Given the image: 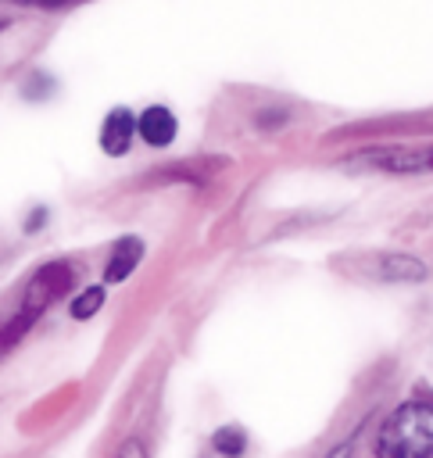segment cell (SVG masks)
<instances>
[{"label":"cell","mask_w":433,"mask_h":458,"mask_svg":"<svg viewBox=\"0 0 433 458\" xmlns=\"http://www.w3.org/2000/svg\"><path fill=\"white\" fill-rule=\"evenodd\" d=\"M75 286V268L68 261H43L21 286L18 304L0 318V358H7L25 336L29 329L43 318V311L50 304H57L61 297H68V290Z\"/></svg>","instance_id":"cell-1"},{"label":"cell","mask_w":433,"mask_h":458,"mask_svg":"<svg viewBox=\"0 0 433 458\" xmlns=\"http://www.w3.org/2000/svg\"><path fill=\"white\" fill-rule=\"evenodd\" d=\"M429 454H433V411L426 390L383 415L372 437V458H429Z\"/></svg>","instance_id":"cell-2"},{"label":"cell","mask_w":433,"mask_h":458,"mask_svg":"<svg viewBox=\"0 0 433 458\" xmlns=\"http://www.w3.org/2000/svg\"><path fill=\"white\" fill-rule=\"evenodd\" d=\"M333 268L358 283H426L429 279V268L419 258L397 254V250H347V254H336Z\"/></svg>","instance_id":"cell-3"},{"label":"cell","mask_w":433,"mask_h":458,"mask_svg":"<svg viewBox=\"0 0 433 458\" xmlns=\"http://www.w3.org/2000/svg\"><path fill=\"white\" fill-rule=\"evenodd\" d=\"M347 168L379 172V175H422L433 165L429 143H376L344 157Z\"/></svg>","instance_id":"cell-4"},{"label":"cell","mask_w":433,"mask_h":458,"mask_svg":"<svg viewBox=\"0 0 433 458\" xmlns=\"http://www.w3.org/2000/svg\"><path fill=\"white\" fill-rule=\"evenodd\" d=\"M136 140V114L129 107H111L100 122V150L107 157H125Z\"/></svg>","instance_id":"cell-5"},{"label":"cell","mask_w":433,"mask_h":458,"mask_svg":"<svg viewBox=\"0 0 433 458\" xmlns=\"http://www.w3.org/2000/svg\"><path fill=\"white\" fill-rule=\"evenodd\" d=\"M136 132H140V140H143L147 147L161 150V147H168V143L175 140V132H179V118L172 114V107H165V104H150V107H143V111L136 114Z\"/></svg>","instance_id":"cell-6"},{"label":"cell","mask_w":433,"mask_h":458,"mask_svg":"<svg viewBox=\"0 0 433 458\" xmlns=\"http://www.w3.org/2000/svg\"><path fill=\"white\" fill-rule=\"evenodd\" d=\"M143 254H147V247H143L140 236H132V233L118 236L111 243V254H107V265H104V286H115V283L129 279L132 268L143 261Z\"/></svg>","instance_id":"cell-7"},{"label":"cell","mask_w":433,"mask_h":458,"mask_svg":"<svg viewBox=\"0 0 433 458\" xmlns=\"http://www.w3.org/2000/svg\"><path fill=\"white\" fill-rule=\"evenodd\" d=\"M247 444H250V437H247V429H243L240 422H225V426H218V429L211 433V451H215V458H240V454L247 451Z\"/></svg>","instance_id":"cell-8"},{"label":"cell","mask_w":433,"mask_h":458,"mask_svg":"<svg viewBox=\"0 0 433 458\" xmlns=\"http://www.w3.org/2000/svg\"><path fill=\"white\" fill-rule=\"evenodd\" d=\"M104 297H107V286H104V283H93V286H86V290H82V293L72 301V308H68V311H72V318H75V322H86V318H93V315L104 308Z\"/></svg>","instance_id":"cell-9"},{"label":"cell","mask_w":433,"mask_h":458,"mask_svg":"<svg viewBox=\"0 0 433 458\" xmlns=\"http://www.w3.org/2000/svg\"><path fill=\"white\" fill-rule=\"evenodd\" d=\"M115 458H150V451H147V444L140 437H129V440H122Z\"/></svg>","instance_id":"cell-10"},{"label":"cell","mask_w":433,"mask_h":458,"mask_svg":"<svg viewBox=\"0 0 433 458\" xmlns=\"http://www.w3.org/2000/svg\"><path fill=\"white\" fill-rule=\"evenodd\" d=\"M354 444H358V433H351V437H344L340 444H333L322 458H354Z\"/></svg>","instance_id":"cell-11"},{"label":"cell","mask_w":433,"mask_h":458,"mask_svg":"<svg viewBox=\"0 0 433 458\" xmlns=\"http://www.w3.org/2000/svg\"><path fill=\"white\" fill-rule=\"evenodd\" d=\"M29 7H43V11H61V7H75V4H86V0H21Z\"/></svg>","instance_id":"cell-12"},{"label":"cell","mask_w":433,"mask_h":458,"mask_svg":"<svg viewBox=\"0 0 433 458\" xmlns=\"http://www.w3.org/2000/svg\"><path fill=\"white\" fill-rule=\"evenodd\" d=\"M4 25H7V21H0V29H4Z\"/></svg>","instance_id":"cell-13"}]
</instances>
